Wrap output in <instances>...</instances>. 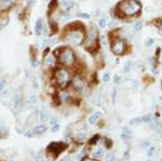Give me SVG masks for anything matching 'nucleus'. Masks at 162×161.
<instances>
[{"label": "nucleus", "instance_id": "18", "mask_svg": "<svg viewBox=\"0 0 162 161\" xmlns=\"http://www.w3.org/2000/svg\"><path fill=\"white\" fill-rule=\"evenodd\" d=\"M106 161H116V155L113 153H108L105 155Z\"/></svg>", "mask_w": 162, "mask_h": 161}, {"label": "nucleus", "instance_id": "29", "mask_svg": "<svg viewBox=\"0 0 162 161\" xmlns=\"http://www.w3.org/2000/svg\"><path fill=\"white\" fill-rule=\"evenodd\" d=\"M154 38H149V39H147L145 41V46L147 47V48H149V47H151L152 45H154Z\"/></svg>", "mask_w": 162, "mask_h": 161}, {"label": "nucleus", "instance_id": "12", "mask_svg": "<svg viewBox=\"0 0 162 161\" xmlns=\"http://www.w3.org/2000/svg\"><path fill=\"white\" fill-rule=\"evenodd\" d=\"M14 3V0H0V10H5Z\"/></svg>", "mask_w": 162, "mask_h": 161}, {"label": "nucleus", "instance_id": "40", "mask_svg": "<svg viewBox=\"0 0 162 161\" xmlns=\"http://www.w3.org/2000/svg\"><path fill=\"white\" fill-rule=\"evenodd\" d=\"M109 27H113L115 25H117V21H115V20H113V21H110L109 22Z\"/></svg>", "mask_w": 162, "mask_h": 161}, {"label": "nucleus", "instance_id": "3", "mask_svg": "<svg viewBox=\"0 0 162 161\" xmlns=\"http://www.w3.org/2000/svg\"><path fill=\"white\" fill-rule=\"evenodd\" d=\"M76 61L75 53L71 49L64 48L58 52V62L65 66H71Z\"/></svg>", "mask_w": 162, "mask_h": 161}, {"label": "nucleus", "instance_id": "28", "mask_svg": "<svg viewBox=\"0 0 162 161\" xmlns=\"http://www.w3.org/2000/svg\"><path fill=\"white\" fill-rule=\"evenodd\" d=\"M36 160L37 161H47V159H45V155H43V153H39L36 156Z\"/></svg>", "mask_w": 162, "mask_h": 161}, {"label": "nucleus", "instance_id": "15", "mask_svg": "<svg viewBox=\"0 0 162 161\" xmlns=\"http://www.w3.org/2000/svg\"><path fill=\"white\" fill-rule=\"evenodd\" d=\"M143 123V117H136V118H133V119L130 120L129 124L130 125H139V124Z\"/></svg>", "mask_w": 162, "mask_h": 161}, {"label": "nucleus", "instance_id": "42", "mask_svg": "<svg viewBox=\"0 0 162 161\" xmlns=\"http://www.w3.org/2000/svg\"><path fill=\"white\" fill-rule=\"evenodd\" d=\"M82 161H96L95 159H92V158H89V157H84L82 159Z\"/></svg>", "mask_w": 162, "mask_h": 161}, {"label": "nucleus", "instance_id": "36", "mask_svg": "<svg viewBox=\"0 0 162 161\" xmlns=\"http://www.w3.org/2000/svg\"><path fill=\"white\" fill-rule=\"evenodd\" d=\"M79 16L82 17V18L88 20V18H90V14H89V13H80V14H79Z\"/></svg>", "mask_w": 162, "mask_h": 161}, {"label": "nucleus", "instance_id": "27", "mask_svg": "<svg viewBox=\"0 0 162 161\" xmlns=\"http://www.w3.org/2000/svg\"><path fill=\"white\" fill-rule=\"evenodd\" d=\"M150 144H151V142L149 140H143L142 143H141V147L142 148H147V147H149Z\"/></svg>", "mask_w": 162, "mask_h": 161}, {"label": "nucleus", "instance_id": "23", "mask_svg": "<svg viewBox=\"0 0 162 161\" xmlns=\"http://www.w3.org/2000/svg\"><path fill=\"white\" fill-rule=\"evenodd\" d=\"M106 24H107V20H106L105 16H103L100 18V21H98V26L101 27V28H104L106 26Z\"/></svg>", "mask_w": 162, "mask_h": 161}, {"label": "nucleus", "instance_id": "46", "mask_svg": "<svg viewBox=\"0 0 162 161\" xmlns=\"http://www.w3.org/2000/svg\"><path fill=\"white\" fill-rule=\"evenodd\" d=\"M160 161H162V159H160Z\"/></svg>", "mask_w": 162, "mask_h": 161}, {"label": "nucleus", "instance_id": "33", "mask_svg": "<svg viewBox=\"0 0 162 161\" xmlns=\"http://www.w3.org/2000/svg\"><path fill=\"white\" fill-rule=\"evenodd\" d=\"M58 130H60V124L56 123V124H54V125L52 127V130H51V131H52V133H56Z\"/></svg>", "mask_w": 162, "mask_h": 161}, {"label": "nucleus", "instance_id": "38", "mask_svg": "<svg viewBox=\"0 0 162 161\" xmlns=\"http://www.w3.org/2000/svg\"><path fill=\"white\" fill-rule=\"evenodd\" d=\"M102 45L107 46V38H106V36H102Z\"/></svg>", "mask_w": 162, "mask_h": 161}, {"label": "nucleus", "instance_id": "7", "mask_svg": "<svg viewBox=\"0 0 162 161\" xmlns=\"http://www.w3.org/2000/svg\"><path fill=\"white\" fill-rule=\"evenodd\" d=\"M65 149H66V145L65 144L54 142V143H51V144L49 145L48 151L49 153H51V155L53 156V158H55V157H57L58 155H61Z\"/></svg>", "mask_w": 162, "mask_h": 161}, {"label": "nucleus", "instance_id": "24", "mask_svg": "<svg viewBox=\"0 0 162 161\" xmlns=\"http://www.w3.org/2000/svg\"><path fill=\"white\" fill-rule=\"evenodd\" d=\"M5 88H7V81L4 79H1L0 80V93H2L5 90Z\"/></svg>", "mask_w": 162, "mask_h": 161}, {"label": "nucleus", "instance_id": "32", "mask_svg": "<svg viewBox=\"0 0 162 161\" xmlns=\"http://www.w3.org/2000/svg\"><path fill=\"white\" fill-rule=\"evenodd\" d=\"M121 76H119V75H115V78H113V82L116 83V84H118V83L121 82Z\"/></svg>", "mask_w": 162, "mask_h": 161}, {"label": "nucleus", "instance_id": "31", "mask_svg": "<svg viewBox=\"0 0 162 161\" xmlns=\"http://www.w3.org/2000/svg\"><path fill=\"white\" fill-rule=\"evenodd\" d=\"M29 101H30V103L32 104H36L38 99H37V95L36 94H32L30 95V97H29Z\"/></svg>", "mask_w": 162, "mask_h": 161}, {"label": "nucleus", "instance_id": "25", "mask_svg": "<svg viewBox=\"0 0 162 161\" xmlns=\"http://www.w3.org/2000/svg\"><path fill=\"white\" fill-rule=\"evenodd\" d=\"M134 30L135 32H139V30H142V28H143V22H137V23H135L134 24Z\"/></svg>", "mask_w": 162, "mask_h": 161}, {"label": "nucleus", "instance_id": "2", "mask_svg": "<svg viewBox=\"0 0 162 161\" xmlns=\"http://www.w3.org/2000/svg\"><path fill=\"white\" fill-rule=\"evenodd\" d=\"M84 30L80 27L71 28L65 35V41L69 42L73 46H80L81 43H83V41H84Z\"/></svg>", "mask_w": 162, "mask_h": 161}, {"label": "nucleus", "instance_id": "44", "mask_svg": "<svg viewBox=\"0 0 162 161\" xmlns=\"http://www.w3.org/2000/svg\"><path fill=\"white\" fill-rule=\"evenodd\" d=\"M56 42H58V38H56V39H53V40H51V41H50V43H51V45H55Z\"/></svg>", "mask_w": 162, "mask_h": 161}, {"label": "nucleus", "instance_id": "26", "mask_svg": "<svg viewBox=\"0 0 162 161\" xmlns=\"http://www.w3.org/2000/svg\"><path fill=\"white\" fill-rule=\"evenodd\" d=\"M131 138H132V136H130V135H128V134H126V133H121V140H123V142H130L131 140Z\"/></svg>", "mask_w": 162, "mask_h": 161}, {"label": "nucleus", "instance_id": "14", "mask_svg": "<svg viewBox=\"0 0 162 161\" xmlns=\"http://www.w3.org/2000/svg\"><path fill=\"white\" fill-rule=\"evenodd\" d=\"M101 117H102V112H93V115L90 116V118H89V123H91V124L95 123V122H96L97 120L100 119Z\"/></svg>", "mask_w": 162, "mask_h": 161}, {"label": "nucleus", "instance_id": "37", "mask_svg": "<svg viewBox=\"0 0 162 161\" xmlns=\"http://www.w3.org/2000/svg\"><path fill=\"white\" fill-rule=\"evenodd\" d=\"M123 133H126V134H128V135H130V136H132V132H131V130L128 128H123V131H122Z\"/></svg>", "mask_w": 162, "mask_h": 161}, {"label": "nucleus", "instance_id": "11", "mask_svg": "<svg viewBox=\"0 0 162 161\" xmlns=\"http://www.w3.org/2000/svg\"><path fill=\"white\" fill-rule=\"evenodd\" d=\"M73 86H75V89L81 91V90H83L85 88V83L82 78H80V77H75L73 78Z\"/></svg>", "mask_w": 162, "mask_h": 161}, {"label": "nucleus", "instance_id": "1", "mask_svg": "<svg viewBox=\"0 0 162 161\" xmlns=\"http://www.w3.org/2000/svg\"><path fill=\"white\" fill-rule=\"evenodd\" d=\"M141 10L142 4L137 0H121L117 5V11L120 16H135Z\"/></svg>", "mask_w": 162, "mask_h": 161}, {"label": "nucleus", "instance_id": "8", "mask_svg": "<svg viewBox=\"0 0 162 161\" xmlns=\"http://www.w3.org/2000/svg\"><path fill=\"white\" fill-rule=\"evenodd\" d=\"M45 131H47V127H45V124H40V125H37L36 128H34L32 130H30L29 132H26L25 133V135L28 137L39 136V135H41V134H43Z\"/></svg>", "mask_w": 162, "mask_h": 161}, {"label": "nucleus", "instance_id": "34", "mask_svg": "<svg viewBox=\"0 0 162 161\" xmlns=\"http://www.w3.org/2000/svg\"><path fill=\"white\" fill-rule=\"evenodd\" d=\"M113 104L115 105L116 104V97H117V90L116 89H113Z\"/></svg>", "mask_w": 162, "mask_h": 161}, {"label": "nucleus", "instance_id": "10", "mask_svg": "<svg viewBox=\"0 0 162 161\" xmlns=\"http://www.w3.org/2000/svg\"><path fill=\"white\" fill-rule=\"evenodd\" d=\"M23 107V97L20 94H15L13 99V110L14 112H20Z\"/></svg>", "mask_w": 162, "mask_h": 161}, {"label": "nucleus", "instance_id": "6", "mask_svg": "<svg viewBox=\"0 0 162 161\" xmlns=\"http://www.w3.org/2000/svg\"><path fill=\"white\" fill-rule=\"evenodd\" d=\"M111 51L116 55H122L126 51V42L121 38H115L111 41Z\"/></svg>", "mask_w": 162, "mask_h": 161}, {"label": "nucleus", "instance_id": "21", "mask_svg": "<svg viewBox=\"0 0 162 161\" xmlns=\"http://www.w3.org/2000/svg\"><path fill=\"white\" fill-rule=\"evenodd\" d=\"M132 66H133L132 61H128V62L124 64V73H129L130 70H131V68H132Z\"/></svg>", "mask_w": 162, "mask_h": 161}, {"label": "nucleus", "instance_id": "39", "mask_svg": "<svg viewBox=\"0 0 162 161\" xmlns=\"http://www.w3.org/2000/svg\"><path fill=\"white\" fill-rule=\"evenodd\" d=\"M32 67H38V61H37L36 58H34L32 61Z\"/></svg>", "mask_w": 162, "mask_h": 161}, {"label": "nucleus", "instance_id": "45", "mask_svg": "<svg viewBox=\"0 0 162 161\" xmlns=\"http://www.w3.org/2000/svg\"><path fill=\"white\" fill-rule=\"evenodd\" d=\"M115 63H116V64H119V63H120V58H116V62H115Z\"/></svg>", "mask_w": 162, "mask_h": 161}, {"label": "nucleus", "instance_id": "30", "mask_svg": "<svg viewBox=\"0 0 162 161\" xmlns=\"http://www.w3.org/2000/svg\"><path fill=\"white\" fill-rule=\"evenodd\" d=\"M110 80V75L108 73H105V74L103 75V81L104 82H108Z\"/></svg>", "mask_w": 162, "mask_h": 161}, {"label": "nucleus", "instance_id": "13", "mask_svg": "<svg viewBox=\"0 0 162 161\" xmlns=\"http://www.w3.org/2000/svg\"><path fill=\"white\" fill-rule=\"evenodd\" d=\"M45 64L47 65L48 67H52L54 66V64H55V58L53 56L52 54H48L45 58Z\"/></svg>", "mask_w": 162, "mask_h": 161}, {"label": "nucleus", "instance_id": "43", "mask_svg": "<svg viewBox=\"0 0 162 161\" xmlns=\"http://www.w3.org/2000/svg\"><path fill=\"white\" fill-rule=\"evenodd\" d=\"M98 137H100L98 135H95V136L93 137V140H91V144H94V143H95V142H96V140H98Z\"/></svg>", "mask_w": 162, "mask_h": 161}, {"label": "nucleus", "instance_id": "20", "mask_svg": "<svg viewBox=\"0 0 162 161\" xmlns=\"http://www.w3.org/2000/svg\"><path fill=\"white\" fill-rule=\"evenodd\" d=\"M154 153H156V147H154V146H151V145H150L149 146V148H148V150H147V156H148V157H152V156H154Z\"/></svg>", "mask_w": 162, "mask_h": 161}, {"label": "nucleus", "instance_id": "19", "mask_svg": "<svg viewBox=\"0 0 162 161\" xmlns=\"http://www.w3.org/2000/svg\"><path fill=\"white\" fill-rule=\"evenodd\" d=\"M103 156H104V149L103 148H98L96 151L93 153V157H95V158H102Z\"/></svg>", "mask_w": 162, "mask_h": 161}, {"label": "nucleus", "instance_id": "47", "mask_svg": "<svg viewBox=\"0 0 162 161\" xmlns=\"http://www.w3.org/2000/svg\"><path fill=\"white\" fill-rule=\"evenodd\" d=\"M10 161H14V160H10Z\"/></svg>", "mask_w": 162, "mask_h": 161}, {"label": "nucleus", "instance_id": "41", "mask_svg": "<svg viewBox=\"0 0 162 161\" xmlns=\"http://www.w3.org/2000/svg\"><path fill=\"white\" fill-rule=\"evenodd\" d=\"M58 161H70V157H69V156H65L64 158H62L61 160H58Z\"/></svg>", "mask_w": 162, "mask_h": 161}, {"label": "nucleus", "instance_id": "22", "mask_svg": "<svg viewBox=\"0 0 162 161\" xmlns=\"http://www.w3.org/2000/svg\"><path fill=\"white\" fill-rule=\"evenodd\" d=\"M85 140H86V135L84 133H79L76 135V140H78V142H83Z\"/></svg>", "mask_w": 162, "mask_h": 161}, {"label": "nucleus", "instance_id": "9", "mask_svg": "<svg viewBox=\"0 0 162 161\" xmlns=\"http://www.w3.org/2000/svg\"><path fill=\"white\" fill-rule=\"evenodd\" d=\"M35 32H36L37 36H45L47 35V26L43 23V20L42 18H39L36 23V27H35Z\"/></svg>", "mask_w": 162, "mask_h": 161}, {"label": "nucleus", "instance_id": "16", "mask_svg": "<svg viewBox=\"0 0 162 161\" xmlns=\"http://www.w3.org/2000/svg\"><path fill=\"white\" fill-rule=\"evenodd\" d=\"M39 116H40V120H41V121H43V122H45V121L48 120V118H49L48 112H47V110H45V109H42V110H40V114H39Z\"/></svg>", "mask_w": 162, "mask_h": 161}, {"label": "nucleus", "instance_id": "49", "mask_svg": "<svg viewBox=\"0 0 162 161\" xmlns=\"http://www.w3.org/2000/svg\"><path fill=\"white\" fill-rule=\"evenodd\" d=\"M137 1H138V0H137Z\"/></svg>", "mask_w": 162, "mask_h": 161}, {"label": "nucleus", "instance_id": "48", "mask_svg": "<svg viewBox=\"0 0 162 161\" xmlns=\"http://www.w3.org/2000/svg\"><path fill=\"white\" fill-rule=\"evenodd\" d=\"M161 86H162V82H161Z\"/></svg>", "mask_w": 162, "mask_h": 161}, {"label": "nucleus", "instance_id": "35", "mask_svg": "<svg viewBox=\"0 0 162 161\" xmlns=\"http://www.w3.org/2000/svg\"><path fill=\"white\" fill-rule=\"evenodd\" d=\"M111 140H109L108 138H105V146H106V148H110L111 147Z\"/></svg>", "mask_w": 162, "mask_h": 161}, {"label": "nucleus", "instance_id": "4", "mask_svg": "<svg viewBox=\"0 0 162 161\" xmlns=\"http://www.w3.org/2000/svg\"><path fill=\"white\" fill-rule=\"evenodd\" d=\"M97 39H98V32H97V29L95 27H91L84 39L85 48L88 50L95 49L97 47Z\"/></svg>", "mask_w": 162, "mask_h": 161}, {"label": "nucleus", "instance_id": "5", "mask_svg": "<svg viewBox=\"0 0 162 161\" xmlns=\"http://www.w3.org/2000/svg\"><path fill=\"white\" fill-rule=\"evenodd\" d=\"M55 78H56L58 86L63 89L67 87V84L71 79L70 78V73L67 69H64V68H60L55 71Z\"/></svg>", "mask_w": 162, "mask_h": 161}, {"label": "nucleus", "instance_id": "17", "mask_svg": "<svg viewBox=\"0 0 162 161\" xmlns=\"http://www.w3.org/2000/svg\"><path fill=\"white\" fill-rule=\"evenodd\" d=\"M154 120V116L151 115V114H147L143 117V122H146V123H149L150 121H152Z\"/></svg>", "mask_w": 162, "mask_h": 161}]
</instances>
